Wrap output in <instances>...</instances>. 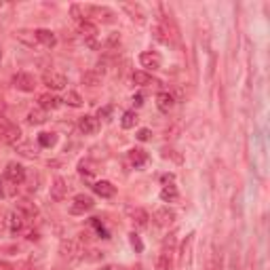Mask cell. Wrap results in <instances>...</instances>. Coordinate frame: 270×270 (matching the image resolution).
Returning a JSON list of instances; mask_svg holds the SVG:
<instances>
[{
  "label": "cell",
  "mask_w": 270,
  "mask_h": 270,
  "mask_svg": "<svg viewBox=\"0 0 270 270\" xmlns=\"http://www.w3.org/2000/svg\"><path fill=\"white\" fill-rule=\"evenodd\" d=\"M95 207V203L91 197H87V195H76L72 205H70V213L72 215H83L85 211H91Z\"/></svg>",
  "instance_id": "6da1fadb"
},
{
  "label": "cell",
  "mask_w": 270,
  "mask_h": 270,
  "mask_svg": "<svg viewBox=\"0 0 270 270\" xmlns=\"http://www.w3.org/2000/svg\"><path fill=\"white\" fill-rule=\"evenodd\" d=\"M11 83H13V87L19 89V91H23V93H30V91H34V89H36L34 76L28 74V72H17L15 76H13Z\"/></svg>",
  "instance_id": "7a4b0ae2"
},
{
  "label": "cell",
  "mask_w": 270,
  "mask_h": 270,
  "mask_svg": "<svg viewBox=\"0 0 270 270\" xmlns=\"http://www.w3.org/2000/svg\"><path fill=\"white\" fill-rule=\"evenodd\" d=\"M5 177H7L9 184L17 186V184H21L23 179H25V169H23L21 165H17V163H9L7 165V171H5Z\"/></svg>",
  "instance_id": "3957f363"
},
{
  "label": "cell",
  "mask_w": 270,
  "mask_h": 270,
  "mask_svg": "<svg viewBox=\"0 0 270 270\" xmlns=\"http://www.w3.org/2000/svg\"><path fill=\"white\" fill-rule=\"evenodd\" d=\"M43 83L49 89H53V91H59V89H63L68 85V79L63 74H59V72H45L43 74Z\"/></svg>",
  "instance_id": "277c9868"
},
{
  "label": "cell",
  "mask_w": 270,
  "mask_h": 270,
  "mask_svg": "<svg viewBox=\"0 0 270 270\" xmlns=\"http://www.w3.org/2000/svg\"><path fill=\"white\" fill-rule=\"evenodd\" d=\"M139 63H141V68H146V70H159L163 59L159 53H154V51H144V53L139 55Z\"/></svg>",
  "instance_id": "5b68a950"
},
{
  "label": "cell",
  "mask_w": 270,
  "mask_h": 270,
  "mask_svg": "<svg viewBox=\"0 0 270 270\" xmlns=\"http://www.w3.org/2000/svg\"><path fill=\"white\" fill-rule=\"evenodd\" d=\"M25 222H28V217H25L21 211H11L9 213V230L13 235H17V233H23V228H25Z\"/></svg>",
  "instance_id": "8992f818"
},
{
  "label": "cell",
  "mask_w": 270,
  "mask_h": 270,
  "mask_svg": "<svg viewBox=\"0 0 270 270\" xmlns=\"http://www.w3.org/2000/svg\"><path fill=\"white\" fill-rule=\"evenodd\" d=\"M79 129H81L85 135H93V133H97V129H99V121H97V117H91V114H85V117H81V121H79Z\"/></svg>",
  "instance_id": "52a82bcc"
},
{
  "label": "cell",
  "mask_w": 270,
  "mask_h": 270,
  "mask_svg": "<svg viewBox=\"0 0 270 270\" xmlns=\"http://www.w3.org/2000/svg\"><path fill=\"white\" fill-rule=\"evenodd\" d=\"M68 182L63 177H57L55 182H53V186H51V199L53 201H63L68 197Z\"/></svg>",
  "instance_id": "ba28073f"
},
{
  "label": "cell",
  "mask_w": 270,
  "mask_h": 270,
  "mask_svg": "<svg viewBox=\"0 0 270 270\" xmlns=\"http://www.w3.org/2000/svg\"><path fill=\"white\" fill-rule=\"evenodd\" d=\"M154 220H157L159 226L169 228V226L175 222V211H171L169 207H161L157 213H154Z\"/></svg>",
  "instance_id": "9c48e42d"
},
{
  "label": "cell",
  "mask_w": 270,
  "mask_h": 270,
  "mask_svg": "<svg viewBox=\"0 0 270 270\" xmlns=\"http://www.w3.org/2000/svg\"><path fill=\"white\" fill-rule=\"evenodd\" d=\"M93 192L101 199H112L114 195H117V188H114L110 182H106V179H101V182L93 184Z\"/></svg>",
  "instance_id": "30bf717a"
},
{
  "label": "cell",
  "mask_w": 270,
  "mask_h": 270,
  "mask_svg": "<svg viewBox=\"0 0 270 270\" xmlns=\"http://www.w3.org/2000/svg\"><path fill=\"white\" fill-rule=\"evenodd\" d=\"M129 217H131V222H133V226L135 228H146L148 226V220H150V215L141 209V207H131L129 209Z\"/></svg>",
  "instance_id": "8fae6325"
},
{
  "label": "cell",
  "mask_w": 270,
  "mask_h": 270,
  "mask_svg": "<svg viewBox=\"0 0 270 270\" xmlns=\"http://www.w3.org/2000/svg\"><path fill=\"white\" fill-rule=\"evenodd\" d=\"M34 36H36V43H41L43 47H55L57 45V38H55V34L51 32V30H36L34 32Z\"/></svg>",
  "instance_id": "7c38bea8"
},
{
  "label": "cell",
  "mask_w": 270,
  "mask_h": 270,
  "mask_svg": "<svg viewBox=\"0 0 270 270\" xmlns=\"http://www.w3.org/2000/svg\"><path fill=\"white\" fill-rule=\"evenodd\" d=\"M157 106H159L161 112H169V110H173V106H175V99H173V95H171L169 91H161V93L157 95Z\"/></svg>",
  "instance_id": "4fadbf2b"
},
{
  "label": "cell",
  "mask_w": 270,
  "mask_h": 270,
  "mask_svg": "<svg viewBox=\"0 0 270 270\" xmlns=\"http://www.w3.org/2000/svg\"><path fill=\"white\" fill-rule=\"evenodd\" d=\"M38 104H41V108L47 112V110H57L61 106V99L57 95H51V93H45L38 97Z\"/></svg>",
  "instance_id": "5bb4252c"
},
{
  "label": "cell",
  "mask_w": 270,
  "mask_h": 270,
  "mask_svg": "<svg viewBox=\"0 0 270 270\" xmlns=\"http://www.w3.org/2000/svg\"><path fill=\"white\" fill-rule=\"evenodd\" d=\"M129 159H131V165L137 169V167H144V165H146L148 154H146V150H141V148H133V150L129 152Z\"/></svg>",
  "instance_id": "9a60e30c"
},
{
  "label": "cell",
  "mask_w": 270,
  "mask_h": 270,
  "mask_svg": "<svg viewBox=\"0 0 270 270\" xmlns=\"http://www.w3.org/2000/svg\"><path fill=\"white\" fill-rule=\"evenodd\" d=\"M161 199H163L165 203H175V201L179 199V192H177V188H175L173 184H167V186H163V190H161Z\"/></svg>",
  "instance_id": "2e32d148"
},
{
  "label": "cell",
  "mask_w": 270,
  "mask_h": 270,
  "mask_svg": "<svg viewBox=\"0 0 270 270\" xmlns=\"http://www.w3.org/2000/svg\"><path fill=\"white\" fill-rule=\"evenodd\" d=\"M137 123V112L135 110H127L123 114V119H121V125H123V129H133Z\"/></svg>",
  "instance_id": "e0dca14e"
},
{
  "label": "cell",
  "mask_w": 270,
  "mask_h": 270,
  "mask_svg": "<svg viewBox=\"0 0 270 270\" xmlns=\"http://www.w3.org/2000/svg\"><path fill=\"white\" fill-rule=\"evenodd\" d=\"M45 121H47V112L43 108H36V110H32L28 114V123L30 125H43Z\"/></svg>",
  "instance_id": "ac0fdd59"
},
{
  "label": "cell",
  "mask_w": 270,
  "mask_h": 270,
  "mask_svg": "<svg viewBox=\"0 0 270 270\" xmlns=\"http://www.w3.org/2000/svg\"><path fill=\"white\" fill-rule=\"evenodd\" d=\"M38 144H41L43 148H53L55 144H57V135L55 133H41L38 135Z\"/></svg>",
  "instance_id": "d6986e66"
},
{
  "label": "cell",
  "mask_w": 270,
  "mask_h": 270,
  "mask_svg": "<svg viewBox=\"0 0 270 270\" xmlns=\"http://www.w3.org/2000/svg\"><path fill=\"white\" fill-rule=\"evenodd\" d=\"M76 251H79V245L74 241H63L61 243V255L63 258H74Z\"/></svg>",
  "instance_id": "ffe728a7"
},
{
  "label": "cell",
  "mask_w": 270,
  "mask_h": 270,
  "mask_svg": "<svg viewBox=\"0 0 270 270\" xmlns=\"http://www.w3.org/2000/svg\"><path fill=\"white\" fill-rule=\"evenodd\" d=\"M17 211H21L28 220H32V217L36 215V207L30 203V201H19V205H17Z\"/></svg>",
  "instance_id": "44dd1931"
},
{
  "label": "cell",
  "mask_w": 270,
  "mask_h": 270,
  "mask_svg": "<svg viewBox=\"0 0 270 270\" xmlns=\"http://www.w3.org/2000/svg\"><path fill=\"white\" fill-rule=\"evenodd\" d=\"M99 81H101V76H99V72H95V70H89V72H85V74H83V85L97 87V85H99Z\"/></svg>",
  "instance_id": "7402d4cb"
},
{
  "label": "cell",
  "mask_w": 270,
  "mask_h": 270,
  "mask_svg": "<svg viewBox=\"0 0 270 270\" xmlns=\"http://www.w3.org/2000/svg\"><path fill=\"white\" fill-rule=\"evenodd\" d=\"M19 135H21V131L17 129V127H7V131H5V135H3V141H7V144H15V141L19 139Z\"/></svg>",
  "instance_id": "603a6c76"
},
{
  "label": "cell",
  "mask_w": 270,
  "mask_h": 270,
  "mask_svg": "<svg viewBox=\"0 0 270 270\" xmlns=\"http://www.w3.org/2000/svg\"><path fill=\"white\" fill-rule=\"evenodd\" d=\"M15 36L19 38L21 43H25V45H36V36H34V32H30V30H17L15 32Z\"/></svg>",
  "instance_id": "cb8c5ba5"
},
{
  "label": "cell",
  "mask_w": 270,
  "mask_h": 270,
  "mask_svg": "<svg viewBox=\"0 0 270 270\" xmlns=\"http://www.w3.org/2000/svg\"><path fill=\"white\" fill-rule=\"evenodd\" d=\"M133 83L135 85H141V87H146V85H152V76L148 72H133Z\"/></svg>",
  "instance_id": "d4e9b609"
},
{
  "label": "cell",
  "mask_w": 270,
  "mask_h": 270,
  "mask_svg": "<svg viewBox=\"0 0 270 270\" xmlns=\"http://www.w3.org/2000/svg\"><path fill=\"white\" fill-rule=\"evenodd\" d=\"M66 101L68 106H72V108H81L83 106V97H81V93H76V91H68V95H66Z\"/></svg>",
  "instance_id": "484cf974"
},
{
  "label": "cell",
  "mask_w": 270,
  "mask_h": 270,
  "mask_svg": "<svg viewBox=\"0 0 270 270\" xmlns=\"http://www.w3.org/2000/svg\"><path fill=\"white\" fill-rule=\"evenodd\" d=\"M157 270H171V255L163 251L159 255V260H157Z\"/></svg>",
  "instance_id": "4316f807"
},
{
  "label": "cell",
  "mask_w": 270,
  "mask_h": 270,
  "mask_svg": "<svg viewBox=\"0 0 270 270\" xmlns=\"http://www.w3.org/2000/svg\"><path fill=\"white\" fill-rule=\"evenodd\" d=\"M129 241H131V247H133L137 253L144 251V243H141V239H139L135 233H131V235H129Z\"/></svg>",
  "instance_id": "83f0119b"
},
{
  "label": "cell",
  "mask_w": 270,
  "mask_h": 270,
  "mask_svg": "<svg viewBox=\"0 0 270 270\" xmlns=\"http://www.w3.org/2000/svg\"><path fill=\"white\" fill-rule=\"evenodd\" d=\"M91 224L97 228V233L101 235V239H108V230L104 228V224H99V220H97V217H93V220H91Z\"/></svg>",
  "instance_id": "f1b7e54d"
},
{
  "label": "cell",
  "mask_w": 270,
  "mask_h": 270,
  "mask_svg": "<svg viewBox=\"0 0 270 270\" xmlns=\"http://www.w3.org/2000/svg\"><path fill=\"white\" fill-rule=\"evenodd\" d=\"M21 154H25V157H30V159H34L36 157V152H32V148H30V144H21L19 148H17Z\"/></svg>",
  "instance_id": "f546056e"
},
{
  "label": "cell",
  "mask_w": 270,
  "mask_h": 270,
  "mask_svg": "<svg viewBox=\"0 0 270 270\" xmlns=\"http://www.w3.org/2000/svg\"><path fill=\"white\" fill-rule=\"evenodd\" d=\"M150 137H152V131H150V129H139V131H137V139H139V141H148Z\"/></svg>",
  "instance_id": "4dcf8cb0"
},
{
  "label": "cell",
  "mask_w": 270,
  "mask_h": 270,
  "mask_svg": "<svg viewBox=\"0 0 270 270\" xmlns=\"http://www.w3.org/2000/svg\"><path fill=\"white\" fill-rule=\"evenodd\" d=\"M110 112H112V108H110V106L101 108V110H99V114H97V121H99V119H108V117H110Z\"/></svg>",
  "instance_id": "1f68e13d"
},
{
  "label": "cell",
  "mask_w": 270,
  "mask_h": 270,
  "mask_svg": "<svg viewBox=\"0 0 270 270\" xmlns=\"http://www.w3.org/2000/svg\"><path fill=\"white\" fill-rule=\"evenodd\" d=\"M141 104H144V97H141V95H133V106H141Z\"/></svg>",
  "instance_id": "d6a6232c"
},
{
  "label": "cell",
  "mask_w": 270,
  "mask_h": 270,
  "mask_svg": "<svg viewBox=\"0 0 270 270\" xmlns=\"http://www.w3.org/2000/svg\"><path fill=\"white\" fill-rule=\"evenodd\" d=\"M7 197V188H5V182H0V199Z\"/></svg>",
  "instance_id": "836d02e7"
},
{
  "label": "cell",
  "mask_w": 270,
  "mask_h": 270,
  "mask_svg": "<svg viewBox=\"0 0 270 270\" xmlns=\"http://www.w3.org/2000/svg\"><path fill=\"white\" fill-rule=\"evenodd\" d=\"M7 127H9V125H5V123H0V139H3V135H5V131H7Z\"/></svg>",
  "instance_id": "e575fe53"
},
{
  "label": "cell",
  "mask_w": 270,
  "mask_h": 270,
  "mask_svg": "<svg viewBox=\"0 0 270 270\" xmlns=\"http://www.w3.org/2000/svg\"><path fill=\"white\" fill-rule=\"evenodd\" d=\"M161 179H163V182H165V184H167V182H173V175H171V173H169V175H163Z\"/></svg>",
  "instance_id": "d590c367"
},
{
  "label": "cell",
  "mask_w": 270,
  "mask_h": 270,
  "mask_svg": "<svg viewBox=\"0 0 270 270\" xmlns=\"http://www.w3.org/2000/svg\"><path fill=\"white\" fill-rule=\"evenodd\" d=\"M101 270H121V268H117V266H106V268H101Z\"/></svg>",
  "instance_id": "8d00e7d4"
},
{
  "label": "cell",
  "mask_w": 270,
  "mask_h": 270,
  "mask_svg": "<svg viewBox=\"0 0 270 270\" xmlns=\"http://www.w3.org/2000/svg\"><path fill=\"white\" fill-rule=\"evenodd\" d=\"M0 270H9V266L7 264H0Z\"/></svg>",
  "instance_id": "74e56055"
},
{
  "label": "cell",
  "mask_w": 270,
  "mask_h": 270,
  "mask_svg": "<svg viewBox=\"0 0 270 270\" xmlns=\"http://www.w3.org/2000/svg\"><path fill=\"white\" fill-rule=\"evenodd\" d=\"M133 270H146V268H144V266H139V264H137V266H135Z\"/></svg>",
  "instance_id": "f35d334b"
}]
</instances>
